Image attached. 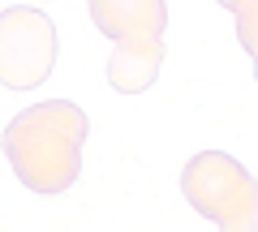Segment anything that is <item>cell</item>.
Here are the masks:
<instances>
[{
    "label": "cell",
    "mask_w": 258,
    "mask_h": 232,
    "mask_svg": "<svg viewBox=\"0 0 258 232\" xmlns=\"http://www.w3.org/2000/svg\"><path fill=\"white\" fill-rule=\"evenodd\" d=\"M91 133L86 112L78 103H35L18 112L5 129V155L26 189L60 194L82 172V142Z\"/></svg>",
    "instance_id": "6da1fadb"
},
{
    "label": "cell",
    "mask_w": 258,
    "mask_h": 232,
    "mask_svg": "<svg viewBox=\"0 0 258 232\" xmlns=\"http://www.w3.org/2000/svg\"><path fill=\"white\" fill-rule=\"evenodd\" d=\"M181 189L194 202V211H203L220 228H258V185L237 159L220 155V150L194 155L181 172Z\"/></svg>",
    "instance_id": "7a4b0ae2"
},
{
    "label": "cell",
    "mask_w": 258,
    "mask_h": 232,
    "mask_svg": "<svg viewBox=\"0 0 258 232\" xmlns=\"http://www.w3.org/2000/svg\"><path fill=\"white\" fill-rule=\"evenodd\" d=\"M56 26L39 9L0 13V82L9 91H35L56 65Z\"/></svg>",
    "instance_id": "3957f363"
},
{
    "label": "cell",
    "mask_w": 258,
    "mask_h": 232,
    "mask_svg": "<svg viewBox=\"0 0 258 232\" xmlns=\"http://www.w3.org/2000/svg\"><path fill=\"white\" fill-rule=\"evenodd\" d=\"M91 18L112 43H142L164 35L168 5L164 0H91Z\"/></svg>",
    "instance_id": "277c9868"
},
{
    "label": "cell",
    "mask_w": 258,
    "mask_h": 232,
    "mask_svg": "<svg viewBox=\"0 0 258 232\" xmlns=\"http://www.w3.org/2000/svg\"><path fill=\"white\" fill-rule=\"evenodd\" d=\"M159 65H164V43L159 39H142V43H116L108 60V82L125 95H138L155 82Z\"/></svg>",
    "instance_id": "5b68a950"
},
{
    "label": "cell",
    "mask_w": 258,
    "mask_h": 232,
    "mask_svg": "<svg viewBox=\"0 0 258 232\" xmlns=\"http://www.w3.org/2000/svg\"><path fill=\"white\" fill-rule=\"evenodd\" d=\"M224 9L237 13V26H241V43L254 47V0H220Z\"/></svg>",
    "instance_id": "8992f818"
}]
</instances>
